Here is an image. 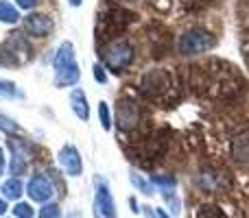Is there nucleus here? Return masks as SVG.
I'll return each mask as SVG.
<instances>
[{
	"instance_id": "a211bd4d",
	"label": "nucleus",
	"mask_w": 249,
	"mask_h": 218,
	"mask_svg": "<svg viewBox=\"0 0 249 218\" xmlns=\"http://www.w3.org/2000/svg\"><path fill=\"white\" fill-rule=\"evenodd\" d=\"M129 179H131V184L136 185V188L140 190L142 194H153V185H151V181L146 184V181L142 179L140 175H136V172H131V177H129Z\"/></svg>"
},
{
	"instance_id": "2eb2a0df",
	"label": "nucleus",
	"mask_w": 249,
	"mask_h": 218,
	"mask_svg": "<svg viewBox=\"0 0 249 218\" xmlns=\"http://www.w3.org/2000/svg\"><path fill=\"white\" fill-rule=\"evenodd\" d=\"M99 118H101V127H103L105 131H109V129H112V114H109V105L105 103V101L99 103Z\"/></svg>"
},
{
	"instance_id": "7ed1b4c3",
	"label": "nucleus",
	"mask_w": 249,
	"mask_h": 218,
	"mask_svg": "<svg viewBox=\"0 0 249 218\" xmlns=\"http://www.w3.org/2000/svg\"><path fill=\"white\" fill-rule=\"evenodd\" d=\"M216 46V37L206 31L203 26H193V29L184 31L177 39V50L181 55H201V52H208Z\"/></svg>"
},
{
	"instance_id": "7c9ffc66",
	"label": "nucleus",
	"mask_w": 249,
	"mask_h": 218,
	"mask_svg": "<svg viewBox=\"0 0 249 218\" xmlns=\"http://www.w3.org/2000/svg\"><path fill=\"white\" fill-rule=\"evenodd\" d=\"M144 210H146V218H155V214L151 212V207H144Z\"/></svg>"
},
{
	"instance_id": "aec40b11",
	"label": "nucleus",
	"mask_w": 249,
	"mask_h": 218,
	"mask_svg": "<svg viewBox=\"0 0 249 218\" xmlns=\"http://www.w3.org/2000/svg\"><path fill=\"white\" fill-rule=\"evenodd\" d=\"M149 181L151 184H155V185H162V188H175V177H162V175H151L149 177Z\"/></svg>"
},
{
	"instance_id": "dca6fc26",
	"label": "nucleus",
	"mask_w": 249,
	"mask_h": 218,
	"mask_svg": "<svg viewBox=\"0 0 249 218\" xmlns=\"http://www.w3.org/2000/svg\"><path fill=\"white\" fill-rule=\"evenodd\" d=\"M39 218H61V207L57 203H44L39 210Z\"/></svg>"
},
{
	"instance_id": "0eeeda50",
	"label": "nucleus",
	"mask_w": 249,
	"mask_h": 218,
	"mask_svg": "<svg viewBox=\"0 0 249 218\" xmlns=\"http://www.w3.org/2000/svg\"><path fill=\"white\" fill-rule=\"evenodd\" d=\"M26 194L35 203H51V199L55 197V185L46 175H33L26 185Z\"/></svg>"
},
{
	"instance_id": "9d476101",
	"label": "nucleus",
	"mask_w": 249,
	"mask_h": 218,
	"mask_svg": "<svg viewBox=\"0 0 249 218\" xmlns=\"http://www.w3.org/2000/svg\"><path fill=\"white\" fill-rule=\"evenodd\" d=\"M24 31L33 37H46L53 31V20L46 13H29L24 17Z\"/></svg>"
},
{
	"instance_id": "c85d7f7f",
	"label": "nucleus",
	"mask_w": 249,
	"mask_h": 218,
	"mask_svg": "<svg viewBox=\"0 0 249 218\" xmlns=\"http://www.w3.org/2000/svg\"><path fill=\"white\" fill-rule=\"evenodd\" d=\"M68 2H70V7H81L83 0H68Z\"/></svg>"
},
{
	"instance_id": "bb28decb",
	"label": "nucleus",
	"mask_w": 249,
	"mask_h": 218,
	"mask_svg": "<svg viewBox=\"0 0 249 218\" xmlns=\"http://www.w3.org/2000/svg\"><path fill=\"white\" fill-rule=\"evenodd\" d=\"M64 218H83V216H81V212H68Z\"/></svg>"
},
{
	"instance_id": "f257e3e1",
	"label": "nucleus",
	"mask_w": 249,
	"mask_h": 218,
	"mask_svg": "<svg viewBox=\"0 0 249 218\" xmlns=\"http://www.w3.org/2000/svg\"><path fill=\"white\" fill-rule=\"evenodd\" d=\"M53 68H55V85L57 87H72L81 79V70L74 59V46L70 42H64L57 50L55 59H53Z\"/></svg>"
},
{
	"instance_id": "412c9836",
	"label": "nucleus",
	"mask_w": 249,
	"mask_h": 218,
	"mask_svg": "<svg viewBox=\"0 0 249 218\" xmlns=\"http://www.w3.org/2000/svg\"><path fill=\"white\" fill-rule=\"evenodd\" d=\"M16 64H20V61L13 57V52L9 50L7 46L0 44V66H16Z\"/></svg>"
},
{
	"instance_id": "b1692460",
	"label": "nucleus",
	"mask_w": 249,
	"mask_h": 218,
	"mask_svg": "<svg viewBox=\"0 0 249 218\" xmlns=\"http://www.w3.org/2000/svg\"><path fill=\"white\" fill-rule=\"evenodd\" d=\"M16 4L20 9H26V11H29V9H33L35 4H37V0H16Z\"/></svg>"
},
{
	"instance_id": "cd10ccee",
	"label": "nucleus",
	"mask_w": 249,
	"mask_h": 218,
	"mask_svg": "<svg viewBox=\"0 0 249 218\" xmlns=\"http://www.w3.org/2000/svg\"><path fill=\"white\" fill-rule=\"evenodd\" d=\"M2 170H4V153L0 149V175H2Z\"/></svg>"
},
{
	"instance_id": "1a4fd4ad",
	"label": "nucleus",
	"mask_w": 249,
	"mask_h": 218,
	"mask_svg": "<svg viewBox=\"0 0 249 218\" xmlns=\"http://www.w3.org/2000/svg\"><path fill=\"white\" fill-rule=\"evenodd\" d=\"M140 87H142V92H146V94L158 96L171 87V77H168L166 70H151V72H146L144 77H142Z\"/></svg>"
},
{
	"instance_id": "9b49d317",
	"label": "nucleus",
	"mask_w": 249,
	"mask_h": 218,
	"mask_svg": "<svg viewBox=\"0 0 249 218\" xmlns=\"http://www.w3.org/2000/svg\"><path fill=\"white\" fill-rule=\"evenodd\" d=\"M70 107H72L74 116H77L79 120H83V122L90 118V105H88V96H86V92H83L81 87H74V90H72V94H70Z\"/></svg>"
},
{
	"instance_id": "20e7f679",
	"label": "nucleus",
	"mask_w": 249,
	"mask_h": 218,
	"mask_svg": "<svg viewBox=\"0 0 249 218\" xmlns=\"http://www.w3.org/2000/svg\"><path fill=\"white\" fill-rule=\"evenodd\" d=\"M101 57H103V64L107 66V68L118 72V70L127 68V66L131 64L133 57H136V50H133V46L127 39H112L107 46H103Z\"/></svg>"
},
{
	"instance_id": "5701e85b",
	"label": "nucleus",
	"mask_w": 249,
	"mask_h": 218,
	"mask_svg": "<svg viewBox=\"0 0 249 218\" xmlns=\"http://www.w3.org/2000/svg\"><path fill=\"white\" fill-rule=\"evenodd\" d=\"M0 127L9 129V131H20V127H18L11 118H7V116H0Z\"/></svg>"
},
{
	"instance_id": "39448f33",
	"label": "nucleus",
	"mask_w": 249,
	"mask_h": 218,
	"mask_svg": "<svg viewBox=\"0 0 249 218\" xmlns=\"http://www.w3.org/2000/svg\"><path fill=\"white\" fill-rule=\"evenodd\" d=\"M96 185V194H94V218H116V205H114L112 192H109V185L103 177H96L94 179Z\"/></svg>"
},
{
	"instance_id": "a878e982",
	"label": "nucleus",
	"mask_w": 249,
	"mask_h": 218,
	"mask_svg": "<svg viewBox=\"0 0 249 218\" xmlns=\"http://www.w3.org/2000/svg\"><path fill=\"white\" fill-rule=\"evenodd\" d=\"M129 205H131V212H133V214H138V212H140V210H138L136 199H129Z\"/></svg>"
},
{
	"instance_id": "ddd939ff",
	"label": "nucleus",
	"mask_w": 249,
	"mask_h": 218,
	"mask_svg": "<svg viewBox=\"0 0 249 218\" xmlns=\"http://www.w3.org/2000/svg\"><path fill=\"white\" fill-rule=\"evenodd\" d=\"M20 20V11H18L16 4L7 2V0H0V22L4 24H16Z\"/></svg>"
},
{
	"instance_id": "393cba45",
	"label": "nucleus",
	"mask_w": 249,
	"mask_h": 218,
	"mask_svg": "<svg viewBox=\"0 0 249 218\" xmlns=\"http://www.w3.org/2000/svg\"><path fill=\"white\" fill-rule=\"evenodd\" d=\"M7 212V199H0V216H4Z\"/></svg>"
},
{
	"instance_id": "f3484780",
	"label": "nucleus",
	"mask_w": 249,
	"mask_h": 218,
	"mask_svg": "<svg viewBox=\"0 0 249 218\" xmlns=\"http://www.w3.org/2000/svg\"><path fill=\"white\" fill-rule=\"evenodd\" d=\"M13 214H16V218H33L35 216V210L31 203H16V207H13Z\"/></svg>"
},
{
	"instance_id": "c756f323",
	"label": "nucleus",
	"mask_w": 249,
	"mask_h": 218,
	"mask_svg": "<svg viewBox=\"0 0 249 218\" xmlns=\"http://www.w3.org/2000/svg\"><path fill=\"white\" fill-rule=\"evenodd\" d=\"M158 218H171V216H168L164 210H160V207H158Z\"/></svg>"
},
{
	"instance_id": "f03ea898",
	"label": "nucleus",
	"mask_w": 249,
	"mask_h": 218,
	"mask_svg": "<svg viewBox=\"0 0 249 218\" xmlns=\"http://www.w3.org/2000/svg\"><path fill=\"white\" fill-rule=\"evenodd\" d=\"M136 20V13L129 11L124 7L112 4L105 7L99 13V22H96V37L101 35V39H114L118 33H123L131 22Z\"/></svg>"
},
{
	"instance_id": "423d86ee",
	"label": "nucleus",
	"mask_w": 249,
	"mask_h": 218,
	"mask_svg": "<svg viewBox=\"0 0 249 218\" xmlns=\"http://www.w3.org/2000/svg\"><path fill=\"white\" fill-rule=\"evenodd\" d=\"M114 120H116V127L121 131H133L140 122V107H138L136 101L131 99H121L116 103V114H114Z\"/></svg>"
},
{
	"instance_id": "4be33fe9",
	"label": "nucleus",
	"mask_w": 249,
	"mask_h": 218,
	"mask_svg": "<svg viewBox=\"0 0 249 218\" xmlns=\"http://www.w3.org/2000/svg\"><path fill=\"white\" fill-rule=\"evenodd\" d=\"M92 74H94V79L99 83H107V72H105V68L101 64H94L92 66Z\"/></svg>"
},
{
	"instance_id": "6e6552de",
	"label": "nucleus",
	"mask_w": 249,
	"mask_h": 218,
	"mask_svg": "<svg viewBox=\"0 0 249 218\" xmlns=\"http://www.w3.org/2000/svg\"><path fill=\"white\" fill-rule=\"evenodd\" d=\"M57 162H59L61 170L68 177H79L83 172V159L81 153L77 151V146L72 144H64L59 149V155H57Z\"/></svg>"
},
{
	"instance_id": "4468645a",
	"label": "nucleus",
	"mask_w": 249,
	"mask_h": 218,
	"mask_svg": "<svg viewBox=\"0 0 249 218\" xmlns=\"http://www.w3.org/2000/svg\"><path fill=\"white\" fill-rule=\"evenodd\" d=\"M195 218H228V214L216 205H201L197 210V216Z\"/></svg>"
},
{
	"instance_id": "f8f14e48",
	"label": "nucleus",
	"mask_w": 249,
	"mask_h": 218,
	"mask_svg": "<svg viewBox=\"0 0 249 218\" xmlns=\"http://www.w3.org/2000/svg\"><path fill=\"white\" fill-rule=\"evenodd\" d=\"M0 192H2V197L7 201H18L22 197V192H24V185H22V181L18 177H11V179H7L0 185Z\"/></svg>"
},
{
	"instance_id": "6ab92c4d",
	"label": "nucleus",
	"mask_w": 249,
	"mask_h": 218,
	"mask_svg": "<svg viewBox=\"0 0 249 218\" xmlns=\"http://www.w3.org/2000/svg\"><path fill=\"white\" fill-rule=\"evenodd\" d=\"M0 96H2V99H11V96H20V92H18L16 83L0 81Z\"/></svg>"
}]
</instances>
